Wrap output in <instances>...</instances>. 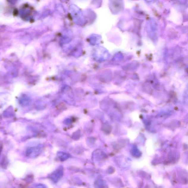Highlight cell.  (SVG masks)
<instances>
[{
    "label": "cell",
    "instance_id": "obj_3",
    "mask_svg": "<svg viewBox=\"0 0 188 188\" xmlns=\"http://www.w3.org/2000/svg\"><path fill=\"white\" fill-rule=\"evenodd\" d=\"M70 156V155L68 153L63 152H59L57 154L58 159L61 162H64L66 161L69 158Z\"/></svg>",
    "mask_w": 188,
    "mask_h": 188
},
{
    "label": "cell",
    "instance_id": "obj_1",
    "mask_svg": "<svg viewBox=\"0 0 188 188\" xmlns=\"http://www.w3.org/2000/svg\"><path fill=\"white\" fill-rule=\"evenodd\" d=\"M64 168L63 166H59L56 170L50 175L49 178L53 182L56 183L58 182L64 175Z\"/></svg>",
    "mask_w": 188,
    "mask_h": 188
},
{
    "label": "cell",
    "instance_id": "obj_2",
    "mask_svg": "<svg viewBox=\"0 0 188 188\" xmlns=\"http://www.w3.org/2000/svg\"><path fill=\"white\" fill-rule=\"evenodd\" d=\"M41 152V148L39 147H33L29 149L26 152V156L30 158L37 157Z\"/></svg>",
    "mask_w": 188,
    "mask_h": 188
},
{
    "label": "cell",
    "instance_id": "obj_4",
    "mask_svg": "<svg viewBox=\"0 0 188 188\" xmlns=\"http://www.w3.org/2000/svg\"><path fill=\"white\" fill-rule=\"evenodd\" d=\"M31 188H48L46 185L41 183L36 184L35 185L32 186Z\"/></svg>",
    "mask_w": 188,
    "mask_h": 188
}]
</instances>
